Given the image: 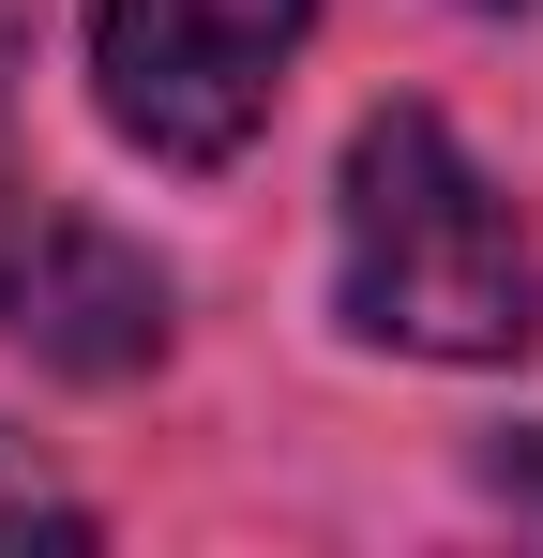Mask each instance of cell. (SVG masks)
Wrapping results in <instances>:
<instances>
[{
    "mask_svg": "<svg viewBox=\"0 0 543 558\" xmlns=\"http://www.w3.org/2000/svg\"><path fill=\"white\" fill-rule=\"evenodd\" d=\"M333 317L393 363H529L543 242L438 106H362L333 167Z\"/></svg>",
    "mask_w": 543,
    "mask_h": 558,
    "instance_id": "6da1fadb",
    "label": "cell"
},
{
    "mask_svg": "<svg viewBox=\"0 0 543 558\" xmlns=\"http://www.w3.org/2000/svg\"><path fill=\"white\" fill-rule=\"evenodd\" d=\"M452 15H529V0H452Z\"/></svg>",
    "mask_w": 543,
    "mask_h": 558,
    "instance_id": "52a82bcc",
    "label": "cell"
},
{
    "mask_svg": "<svg viewBox=\"0 0 543 558\" xmlns=\"http://www.w3.org/2000/svg\"><path fill=\"white\" fill-rule=\"evenodd\" d=\"M0 348H31L46 377H152L181 348V287L167 257H136L121 227H90L76 196L0 211Z\"/></svg>",
    "mask_w": 543,
    "mask_h": 558,
    "instance_id": "3957f363",
    "label": "cell"
},
{
    "mask_svg": "<svg viewBox=\"0 0 543 558\" xmlns=\"http://www.w3.org/2000/svg\"><path fill=\"white\" fill-rule=\"evenodd\" d=\"M0 529H61V544H90V513H76V498H61L31 453H0Z\"/></svg>",
    "mask_w": 543,
    "mask_h": 558,
    "instance_id": "277c9868",
    "label": "cell"
},
{
    "mask_svg": "<svg viewBox=\"0 0 543 558\" xmlns=\"http://www.w3.org/2000/svg\"><path fill=\"white\" fill-rule=\"evenodd\" d=\"M31 196H46V182H31V151H15V92H0V211H31Z\"/></svg>",
    "mask_w": 543,
    "mask_h": 558,
    "instance_id": "8992f818",
    "label": "cell"
},
{
    "mask_svg": "<svg viewBox=\"0 0 543 558\" xmlns=\"http://www.w3.org/2000/svg\"><path fill=\"white\" fill-rule=\"evenodd\" d=\"M483 498H498L514 529H543V423H529V438H498V453H483Z\"/></svg>",
    "mask_w": 543,
    "mask_h": 558,
    "instance_id": "5b68a950",
    "label": "cell"
},
{
    "mask_svg": "<svg viewBox=\"0 0 543 558\" xmlns=\"http://www.w3.org/2000/svg\"><path fill=\"white\" fill-rule=\"evenodd\" d=\"M302 31H317V0H90V106L121 151L212 182L272 136Z\"/></svg>",
    "mask_w": 543,
    "mask_h": 558,
    "instance_id": "7a4b0ae2",
    "label": "cell"
}]
</instances>
